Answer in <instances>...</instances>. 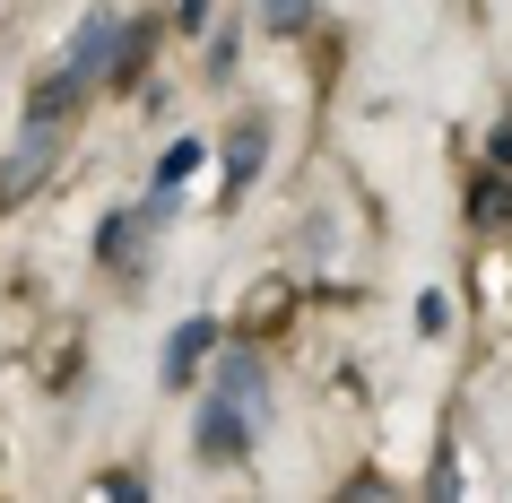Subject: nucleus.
I'll use <instances>...</instances> for the list:
<instances>
[{"mask_svg": "<svg viewBox=\"0 0 512 503\" xmlns=\"http://www.w3.org/2000/svg\"><path fill=\"white\" fill-rule=\"evenodd\" d=\"M53 165H61V122H27V131L9 139V157H0V217L18 209L27 191L53 183Z\"/></svg>", "mask_w": 512, "mask_h": 503, "instance_id": "f257e3e1", "label": "nucleus"}, {"mask_svg": "<svg viewBox=\"0 0 512 503\" xmlns=\"http://www.w3.org/2000/svg\"><path fill=\"white\" fill-rule=\"evenodd\" d=\"M157 217H165V191L148 200V209H113L105 226H96V261H105V269H139V261H148V235H157Z\"/></svg>", "mask_w": 512, "mask_h": 503, "instance_id": "f03ea898", "label": "nucleus"}, {"mask_svg": "<svg viewBox=\"0 0 512 503\" xmlns=\"http://www.w3.org/2000/svg\"><path fill=\"white\" fill-rule=\"evenodd\" d=\"M252 443H261V425L243 417L235 399H209V408H200V434H191V451H200L209 469H226V460H243Z\"/></svg>", "mask_w": 512, "mask_h": 503, "instance_id": "7ed1b4c3", "label": "nucleus"}, {"mask_svg": "<svg viewBox=\"0 0 512 503\" xmlns=\"http://www.w3.org/2000/svg\"><path fill=\"white\" fill-rule=\"evenodd\" d=\"M113 35H122V9H96L79 35H70V53H61V70L70 79H105V61H113Z\"/></svg>", "mask_w": 512, "mask_h": 503, "instance_id": "20e7f679", "label": "nucleus"}, {"mask_svg": "<svg viewBox=\"0 0 512 503\" xmlns=\"http://www.w3.org/2000/svg\"><path fill=\"white\" fill-rule=\"evenodd\" d=\"M217 399H235L252 425H270V373H261V356H226L217 365Z\"/></svg>", "mask_w": 512, "mask_h": 503, "instance_id": "39448f33", "label": "nucleus"}, {"mask_svg": "<svg viewBox=\"0 0 512 503\" xmlns=\"http://www.w3.org/2000/svg\"><path fill=\"white\" fill-rule=\"evenodd\" d=\"M209 347H217V321H209V313L174 321V330H165V391H183V382H191V365H200Z\"/></svg>", "mask_w": 512, "mask_h": 503, "instance_id": "423d86ee", "label": "nucleus"}, {"mask_svg": "<svg viewBox=\"0 0 512 503\" xmlns=\"http://www.w3.org/2000/svg\"><path fill=\"white\" fill-rule=\"evenodd\" d=\"M270 165V122H235L226 131V191H252Z\"/></svg>", "mask_w": 512, "mask_h": 503, "instance_id": "0eeeda50", "label": "nucleus"}, {"mask_svg": "<svg viewBox=\"0 0 512 503\" xmlns=\"http://www.w3.org/2000/svg\"><path fill=\"white\" fill-rule=\"evenodd\" d=\"M79 96H87V79H70V70H44V87L27 96V122H61Z\"/></svg>", "mask_w": 512, "mask_h": 503, "instance_id": "6e6552de", "label": "nucleus"}, {"mask_svg": "<svg viewBox=\"0 0 512 503\" xmlns=\"http://www.w3.org/2000/svg\"><path fill=\"white\" fill-rule=\"evenodd\" d=\"M469 217H478L486 235H504V226H512V183H504V174H486V183L469 191Z\"/></svg>", "mask_w": 512, "mask_h": 503, "instance_id": "1a4fd4ad", "label": "nucleus"}, {"mask_svg": "<svg viewBox=\"0 0 512 503\" xmlns=\"http://www.w3.org/2000/svg\"><path fill=\"white\" fill-rule=\"evenodd\" d=\"M148 44H157V27H131V35H113V61H105V79L131 87L139 70H148Z\"/></svg>", "mask_w": 512, "mask_h": 503, "instance_id": "9d476101", "label": "nucleus"}, {"mask_svg": "<svg viewBox=\"0 0 512 503\" xmlns=\"http://www.w3.org/2000/svg\"><path fill=\"white\" fill-rule=\"evenodd\" d=\"M200 157H209L200 139H174V148H165V157H157V191H165V200H174V191H183L191 174H200Z\"/></svg>", "mask_w": 512, "mask_h": 503, "instance_id": "9b49d317", "label": "nucleus"}, {"mask_svg": "<svg viewBox=\"0 0 512 503\" xmlns=\"http://www.w3.org/2000/svg\"><path fill=\"white\" fill-rule=\"evenodd\" d=\"M304 18H313V0H270V9H261L270 35H304Z\"/></svg>", "mask_w": 512, "mask_h": 503, "instance_id": "f8f14e48", "label": "nucleus"}, {"mask_svg": "<svg viewBox=\"0 0 512 503\" xmlns=\"http://www.w3.org/2000/svg\"><path fill=\"white\" fill-rule=\"evenodd\" d=\"M96 495H122V503H139V495H148V477H139V469H113V477H96Z\"/></svg>", "mask_w": 512, "mask_h": 503, "instance_id": "ddd939ff", "label": "nucleus"}, {"mask_svg": "<svg viewBox=\"0 0 512 503\" xmlns=\"http://www.w3.org/2000/svg\"><path fill=\"white\" fill-rule=\"evenodd\" d=\"M174 27H183V35H200V27H209V0H174Z\"/></svg>", "mask_w": 512, "mask_h": 503, "instance_id": "4468645a", "label": "nucleus"}, {"mask_svg": "<svg viewBox=\"0 0 512 503\" xmlns=\"http://www.w3.org/2000/svg\"><path fill=\"white\" fill-rule=\"evenodd\" d=\"M486 148H495V165L512 174V122H495V139H486Z\"/></svg>", "mask_w": 512, "mask_h": 503, "instance_id": "2eb2a0df", "label": "nucleus"}]
</instances>
